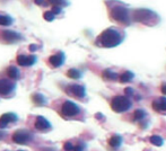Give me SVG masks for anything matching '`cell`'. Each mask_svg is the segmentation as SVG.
<instances>
[{
  "instance_id": "cell-1",
  "label": "cell",
  "mask_w": 166,
  "mask_h": 151,
  "mask_svg": "<svg viewBox=\"0 0 166 151\" xmlns=\"http://www.w3.org/2000/svg\"><path fill=\"white\" fill-rule=\"evenodd\" d=\"M123 35L115 28L111 27L105 29L103 33L98 36V44L103 47H115L123 42Z\"/></svg>"
},
{
  "instance_id": "cell-2",
  "label": "cell",
  "mask_w": 166,
  "mask_h": 151,
  "mask_svg": "<svg viewBox=\"0 0 166 151\" xmlns=\"http://www.w3.org/2000/svg\"><path fill=\"white\" fill-rule=\"evenodd\" d=\"M132 18L136 22L143 23V24L148 25V26H154L159 22V17L157 16V14L149 10V9H137V10H135L132 14Z\"/></svg>"
},
{
  "instance_id": "cell-3",
  "label": "cell",
  "mask_w": 166,
  "mask_h": 151,
  "mask_svg": "<svg viewBox=\"0 0 166 151\" xmlns=\"http://www.w3.org/2000/svg\"><path fill=\"white\" fill-rule=\"evenodd\" d=\"M132 106V101L126 96H115L111 101L112 109L116 113H123L130 109Z\"/></svg>"
},
{
  "instance_id": "cell-4",
  "label": "cell",
  "mask_w": 166,
  "mask_h": 151,
  "mask_svg": "<svg viewBox=\"0 0 166 151\" xmlns=\"http://www.w3.org/2000/svg\"><path fill=\"white\" fill-rule=\"evenodd\" d=\"M111 17L119 23L129 25L130 24V16H129V10L123 6H115L111 10Z\"/></svg>"
},
{
  "instance_id": "cell-5",
  "label": "cell",
  "mask_w": 166,
  "mask_h": 151,
  "mask_svg": "<svg viewBox=\"0 0 166 151\" xmlns=\"http://www.w3.org/2000/svg\"><path fill=\"white\" fill-rule=\"evenodd\" d=\"M34 135L29 130H17L12 134V141L17 144H27L33 140Z\"/></svg>"
},
{
  "instance_id": "cell-6",
  "label": "cell",
  "mask_w": 166,
  "mask_h": 151,
  "mask_svg": "<svg viewBox=\"0 0 166 151\" xmlns=\"http://www.w3.org/2000/svg\"><path fill=\"white\" fill-rule=\"evenodd\" d=\"M61 114L66 117H75L80 114V107L72 101H67L61 106Z\"/></svg>"
},
{
  "instance_id": "cell-7",
  "label": "cell",
  "mask_w": 166,
  "mask_h": 151,
  "mask_svg": "<svg viewBox=\"0 0 166 151\" xmlns=\"http://www.w3.org/2000/svg\"><path fill=\"white\" fill-rule=\"evenodd\" d=\"M15 88H16L15 82H12L8 79H0V95H9L15 90Z\"/></svg>"
},
{
  "instance_id": "cell-8",
  "label": "cell",
  "mask_w": 166,
  "mask_h": 151,
  "mask_svg": "<svg viewBox=\"0 0 166 151\" xmlns=\"http://www.w3.org/2000/svg\"><path fill=\"white\" fill-rule=\"evenodd\" d=\"M36 56L35 55H25V54H19L17 56V63L22 67H31L35 64L36 62Z\"/></svg>"
},
{
  "instance_id": "cell-9",
  "label": "cell",
  "mask_w": 166,
  "mask_h": 151,
  "mask_svg": "<svg viewBox=\"0 0 166 151\" xmlns=\"http://www.w3.org/2000/svg\"><path fill=\"white\" fill-rule=\"evenodd\" d=\"M1 36H2V39H5L6 42H8V43H15V42H18V41H20V39H23L20 34L16 33V32H14V31H9V29L4 31V32L1 33Z\"/></svg>"
},
{
  "instance_id": "cell-10",
  "label": "cell",
  "mask_w": 166,
  "mask_h": 151,
  "mask_svg": "<svg viewBox=\"0 0 166 151\" xmlns=\"http://www.w3.org/2000/svg\"><path fill=\"white\" fill-rule=\"evenodd\" d=\"M18 120V116L14 113H6L0 117V129H5L9 123H14Z\"/></svg>"
},
{
  "instance_id": "cell-11",
  "label": "cell",
  "mask_w": 166,
  "mask_h": 151,
  "mask_svg": "<svg viewBox=\"0 0 166 151\" xmlns=\"http://www.w3.org/2000/svg\"><path fill=\"white\" fill-rule=\"evenodd\" d=\"M68 93L78 98H84L86 96V89L81 85H71L68 87Z\"/></svg>"
},
{
  "instance_id": "cell-12",
  "label": "cell",
  "mask_w": 166,
  "mask_h": 151,
  "mask_svg": "<svg viewBox=\"0 0 166 151\" xmlns=\"http://www.w3.org/2000/svg\"><path fill=\"white\" fill-rule=\"evenodd\" d=\"M64 60H66L64 53H63V52H61V51H59L58 53H56V54H53V55L50 56L49 62H50V64H51L52 67L59 68V67H61V66L63 64Z\"/></svg>"
},
{
  "instance_id": "cell-13",
  "label": "cell",
  "mask_w": 166,
  "mask_h": 151,
  "mask_svg": "<svg viewBox=\"0 0 166 151\" xmlns=\"http://www.w3.org/2000/svg\"><path fill=\"white\" fill-rule=\"evenodd\" d=\"M35 128L39 131H48L51 129V123L43 116H37L35 121Z\"/></svg>"
},
{
  "instance_id": "cell-14",
  "label": "cell",
  "mask_w": 166,
  "mask_h": 151,
  "mask_svg": "<svg viewBox=\"0 0 166 151\" xmlns=\"http://www.w3.org/2000/svg\"><path fill=\"white\" fill-rule=\"evenodd\" d=\"M153 108L156 112H166V97H159L153 101Z\"/></svg>"
},
{
  "instance_id": "cell-15",
  "label": "cell",
  "mask_w": 166,
  "mask_h": 151,
  "mask_svg": "<svg viewBox=\"0 0 166 151\" xmlns=\"http://www.w3.org/2000/svg\"><path fill=\"white\" fill-rule=\"evenodd\" d=\"M32 101H33L34 104L39 105V106L45 105L46 103H48L45 97L42 95V94H39V93H36V94H33V95H32Z\"/></svg>"
},
{
  "instance_id": "cell-16",
  "label": "cell",
  "mask_w": 166,
  "mask_h": 151,
  "mask_svg": "<svg viewBox=\"0 0 166 151\" xmlns=\"http://www.w3.org/2000/svg\"><path fill=\"white\" fill-rule=\"evenodd\" d=\"M6 72L10 79H18L20 77V71H19V69L16 67H14V66H10V67L7 68Z\"/></svg>"
},
{
  "instance_id": "cell-17",
  "label": "cell",
  "mask_w": 166,
  "mask_h": 151,
  "mask_svg": "<svg viewBox=\"0 0 166 151\" xmlns=\"http://www.w3.org/2000/svg\"><path fill=\"white\" fill-rule=\"evenodd\" d=\"M109 144L112 148H119L122 144V136H120V135L118 134L112 135V138L109 140Z\"/></svg>"
},
{
  "instance_id": "cell-18",
  "label": "cell",
  "mask_w": 166,
  "mask_h": 151,
  "mask_svg": "<svg viewBox=\"0 0 166 151\" xmlns=\"http://www.w3.org/2000/svg\"><path fill=\"white\" fill-rule=\"evenodd\" d=\"M12 18L10 16H7L4 14H0V25L1 26H10L12 24Z\"/></svg>"
},
{
  "instance_id": "cell-19",
  "label": "cell",
  "mask_w": 166,
  "mask_h": 151,
  "mask_svg": "<svg viewBox=\"0 0 166 151\" xmlns=\"http://www.w3.org/2000/svg\"><path fill=\"white\" fill-rule=\"evenodd\" d=\"M67 76L71 79H80L83 73L80 72L79 70H77V69H69L67 71Z\"/></svg>"
},
{
  "instance_id": "cell-20",
  "label": "cell",
  "mask_w": 166,
  "mask_h": 151,
  "mask_svg": "<svg viewBox=\"0 0 166 151\" xmlns=\"http://www.w3.org/2000/svg\"><path fill=\"white\" fill-rule=\"evenodd\" d=\"M103 77L105 79H109V80H115V79L119 78V76H118V73L114 72V71H112V70H104L103 72Z\"/></svg>"
},
{
  "instance_id": "cell-21",
  "label": "cell",
  "mask_w": 166,
  "mask_h": 151,
  "mask_svg": "<svg viewBox=\"0 0 166 151\" xmlns=\"http://www.w3.org/2000/svg\"><path fill=\"white\" fill-rule=\"evenodd\" d=\"M133 77H135V74H133L131 71H126V72H123L121 74L120 80H121V82L124 84V82H129Z\"/></svg>"
},
{
  "instance_id": "cell-22",
  "label": "cell",
  "mask_w": 166,
  "mask_h": 151,
  "mask_svg": "<svg viewBox=\"0 0 166 151\" xmlns=\"http://www.w3.org/2000/svg\"><path fill=\"white\" fill-rule=\"evenodd\" d=\"M150 142L154 144V146H163V143H164V140L162 139V136L159 135H153V136H150Z\"/></svg>"
},
{
  "instance_id": "cell-23",
  "label": "cell",
  "mask_w": 166,
  "mask_h": 151,
  "mask_svg": "<svg viewBox=\"0 0 166 151\" xmlns=\"http://www.w3.org/2000/svg\"><path fill=\"white\" fill-rule=\"evenodd\" d=\"M145 116H146V113H145L143 109H137L133 113V117H135L136 121H141V120H143Z\"/></svg>"
},
{
  "instance_id": "cell-24",
  "label": "cell",
  "mask_w": 166,
  "mask_h": 151,
  "mask_svg": "<svg viewBox=\"0 0 166 151\" xmlns=\"http://www.w3.org/2000/svg\"><path fill=\"white\" fill-rule=\"evenodd\" d=\"M48 1H49L50 4H52L53 6H59V7L68 5V1H67V0H48Z\"/></svg>"
},
{
  "instance_id": "cell-25",
  "label": "cell",
  "mask_w": 166,
  "mask_h": 151,
  "mask_svg": "<svg viewBox=\"0 0 166 151\" xmlns=\"http://www.w3.org/2000/svg\"><path fill=\"white\" fill-rule=\"evenodd\" d=\"M43 17H44V19L48 20V22H52V20L54 19V15L52 14L51 11H46V12H44Z\"/></svg>"
},
{
  "instance_id": "cell-26",
  "label": "cell",
  "mask_w": 166,
  "mask_h": 151,
  "mask_svg": "<svg viewBox=\"0 0 166 151\" xmlns=\"http://www.w3.org/2000/svg\"><path fill=\"white\" fill-rule=\"evenodd\" d=\"M74 144L71 143V142H66L64 144H63V149L66 151H72L74 150Z\"/></svg>"
},
{
  "instance_id": "cell-27",
  "label": "cell",
  "mask_w": 166,
  "mask_h": 151,
  "mask_svg": "<svg viewBox=\"0 0 166 151\" xmlns=\"http://www.w3.org/2000/svg\"><path fill=\"white\" fill-rule=\"evenodd\" d=\"M85 148H86V146L84 143H79V144L74 147V150L72 151H85Z\"/></svg>"
},
{
  "instance_id": "cell-28",
  "label": "cell",
  "mask_w": 166,
  "mask_h": 151,
  "mask_svg": "<svg viewBox=\"0 0 166 151\" xmlns=\"http://www.w3.org/2000/svg\"><path fill=\"white\" fill-rule=\"evenodd\" d=\"M62 11V9H61V7H59V6H53V8H52V14L53 15H59L60 12Z\"/></svg>"
},
{
  "instance_id": "cell-29",
  "label": "cell",
  "mask_w": 166,
  "mask_h": 151,
  "mask_svg": "<svg viewBox=\"0 0 166 151\" xmlns=\"http://www.w3.org/2000/svg\"><path fill=\"white\" fill-rule=\"evenodd\" d=\"M35 4L39 6H46L48 5V2H46V0H34Z\"/></svg>"
},
{
  "instance_id": "cell-30",
  "label": "cell",
  "mask_w": 166,
  "mask_h": 151,
  "mask_svg": "<svg viewBox=\"0 0 166 151\" xmlns=\"http://www.w3.org/2000/svg\"><path fill=\"white\" fill-rule=\"evenodd\" d=\"M124 91H126L127 95H132V94H133V89H132V88H126Z\"/></svg>"
},
{
  "instance_id": "cell-31",
  "label": "cell",
  "mask_w": 166,
  "mask_h": 151,
  "mask_svg": "<svg viewBox=\"0 0 166 151\" xmlns=\"http://www.w3.org/2000/svg\"><path fill=\"white\" fill-rule=\"evenodd\" d=\"M29 50H31V51H33V52H34V51H36V50H37V45L32 44V45H31V46H29Z\"/></svg>"
},
{
  "instance_id": "cell-32",
  "label": "cell",
  "mask_w": 166,
  "mask_h": 151,
  "mask_svg": "<svg viewBox=\"0 0 166 151\" xmlns=\"http://www.w3.org/2000/svg\"><path fill=\"white\" fill-rule=\"evenodd\" d=\"M160 90H162V93H163L164 95H166V84H164L163 86H162V88H160Z\"/></svg>"
},
{
  "instance_id": "cell-33",
  "label": "cell",
  "mask_w": 166,
  "mask_h": 151,
  "mask_svg": "<svg viewBox=\"0 0 166 151\" xmlns=\"http://www.w3.org/2000/svg\"><path fill=\"white\" fill-rule=\"evenodd\" d=\"M4 138H5V133H4V132L0 130V140H2Z\"/></svg>"
},
{
  "instance_id": "cell-34",
  "label": "cell",
  "mask_w": 166,
  "mask_h": 151,
  "mask_svg": "<svg viewBox=\"0 0 166 151\" xmlns=\"http://www.w3.org/2000/svg\"><path fill=\"white\" fill-rule=\"evenodd\" d=\"M18 151H24V150H18Z\"/></svg>"
}]
</instances>
